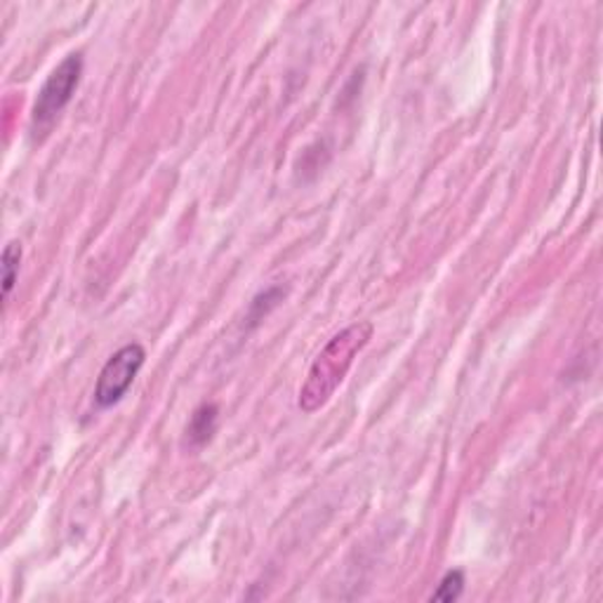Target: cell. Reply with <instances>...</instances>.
<instances>
[{"instance_id": "6da1fadb", "label": "cell", "mask_w": 603, "mask_h": 603, "mask_svg": "<svg viewBox=\"0 0 603 603\" xmlns=\"http://www.w3.org/2000/svg\"><path fill=\"white\" fill-rule=\"evenodd\" d=\"M372 324L359 321L337 332L332 340L318 353L316 361L309 368L307 382L299 389V408L305 413H314L326 405L347 378L349 368L357 361L361 349L370 342Z\"/></svg>"}, {"instance_id": "8992f818", "label": "cell", "mask_w": 603, "mask_h": 603, "mask_svg": "<svg viewBox=\"0 0 603 603\" xmlns=\"http://www.w3.org/2000/svg\"><path fill=\"white\" fill-rule=\"evenodd\" d=\"M465 590V573L463 571H448L443 575L438 590L432 594V601H457Z\"/></svg>"}, {"instance_id": "277c9868", "label": "cell", "mask_w": 603, "mask_h": 603, "mask_svg": "<svg viewBox=\"0 0 603 603\" xmlns=\"http://www.w3.org/2000/svg\"><path fill=\"white\" fill-rule=\"evenodd\" d=\"M218 430V405L215 403H203L201 408L193 411L189 424H187V436L184 446L187 448H201L212 438Z\"/></svg>"}, {"instance_id": "7a4b0ae2", "label": "cell", "mask_w": 603, "mask_h": 603, "mask_svg": "<svg viewBox=\"0 0 603 603\" xmlns=\"http://www.w3.org/2000/svg\"><path fill=\"white\" fill-rule=\"evenodd\" d=\"M83 76V57L68 55L43 83L39 97L31 109V135L33 139H43L52 126H55L60 114L66 109V104L74 97L76 87Z\"/></svg>"}, {"instance_id": "3957f363", "label": "cell", "mask_w": 603, "mask_h": 603, "mask_svg": "<svg viewBox=\"0 0 603 603\" xmlns=\"http://www.w3.org/2000/svg\"><path fill=\"white\" fill-rule=\"evenodd\" d=\"M147 361V351L141 345L130 342L126 347H120L114 357L104 363L97 384H95V403L99 408H112L116 405L123 396L128 394V389L133 387L137 372L141 370Z\"/></svg>"}, {"instance_id": "5b68a950", "label": "cell", "mask_w": 603, "mask_h": 603, "mask_svg": "<svg viewBox=\"0 0 603 603\" xmlns=\"http://www.w3.org/2000/svg\"><path fill=\"white\" fill-rule=\"evenodd\" d=\"M20 262H22V245L12 241L6 245L3 251V297L8 299L14 283H17V276H20Z\"/></svg>"}]
</instances>
